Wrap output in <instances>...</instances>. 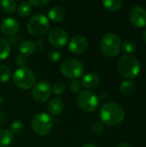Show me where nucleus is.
Instances as JSON below:
<instances>
[{
    "mask_svg": "<svg viewBox=\"0 0 146 147\" xmlns=\"http://www.w3.org/2000/svg\"><path fill=\"white\" fill-rule=\"evenodd\" d=\"M124 109L117 103L109 102L102 105L100 112L102 122L108 126H118L125 119Z\"/></svg>",
    "mask_w": 146,
    "mask_h": 147,
    "instance_id": "f257e3e1",
    "label": "nucleus"
},
{
    "mask_svg": "<svg viewBox=\"0 0 146 147\" xmlns=\"http://www.w3.org/2000/svg\"><path fill=\"white\" fill-rule=\"evenodd\" d=\"M120 74L126 78H134L140 72V64L139 60L131 55H125L120 58L117 63Z\"/></svg>",
    "mask_w": 146,
    "mask_h": 147,
    "instance_id": "f03ea898",
    "label": "nucleus"
},
{
    "mask_svg": "<svg viewBox=\"0 0 146 147\" xmlns=\"http://www.w3.org/2000/svg\"><path fill=\"white\" fill-rule=\"evenodd\" d=\"M120 38L115 34H105L100 43V48L102 53L108 58L116 57L120 52Z\"/></svg>",
    "mask_w": 146,
    "mask_h": 147,
    "instance_id": "7ed1b4c3",
    "label": "nucleus"
},
{
    "mask_svg": "<svg viewBox=\"0 0 146 147\" xmlns=\"http://www.w3.org/2000/svg\"><path fill=\"white\" fill-rule=\"evenodd\" d=\"M36 78L33 71L28 67L17 69L13 75V82L16 87L22 90H28L35 84Z\"/></svg>",
    "mask_w": 146,
    "mask_h": 147,
    "instance_id": "20e7f679",
    "label": "nucleus"
},
{
    "mask_svg": "<svg viewBox=\"0 0 146 147\" xmlns=\"http://www.w3.org/2000/svg\"><path fill=\"white\" fill-rule=\"evenodd\" d=\"M50 28L48 18L41 14L31 17L28 22V31L34 36H41L46 34Z\"/></svg>",
    "mask_w": 146,
    "mask_h": 147,
    "instance_id": "39448f33",
    "label": "nucleus"
},
{
    "mask_svg": "<svg viewBox=\"0 0 146 147\" xmlns=\"http://www.w3.org/2000/svg\"><path fill=\"white\" fill-rule=\"evenodd\" d=\"M83 63L77 59H68L60 65V72L67 78L76 80L83 74Z\"/></svg>",
    "mask_w": 146,
    "mask_h": 147,
    "instance_id": "423d86ee",
    "label": "nucleus"
},
{
    "mask_svg": "<svg viewBox=\"0 0 146 147\" xmlns=\"http://www.w3.org/2000/svg\"><path fill=\"white\" fill-rule=\"evenodd\" d=\"M77 103L83 111L91 113L97 109L99 99L91 91L83 90L78 93L77 96Z\"/></svg>",
    "mask_w": 146,
    "mask_h": 147,
    "instance_id": "0eeeda50",
    "label": "nucleus"
},
{
    "mask_svg": "<svg viewBox=\"0 0 146 147\" xmlns=\"http://www.w3.org/2000/svg\"><path fill=\"white\" fill-rule=\"evenodd\" d=\"M53 126L52 117L46 113H39L35 115L32 120V128L38 135H46Z\"/></svg>",
    "mask_w": 146,
    "mask_h": 147,
    "instance_id": "6e6552de",
    "label": "nucleus"
},
{
    "mask_svg": "<svg viewBox=\"0 0 146 147\" xmlns=\"http://www.w3.org/2000/svg\"><path fill=\"white\" fill-rule=\"evenodd\" d=\"M51 94H52V87L47 82L45 81L35 84L32 90L33 99L39 103L46 102L49 99Z\"/></svg>",
    "mask_w": 146,
    "mask_h": 147,
    "instance_id": "1a4fd4ad",
    "label": "nucleus"
},
{
    "mask_svg": "<svg viewBox=\"0 0 146 147\" xmlns=\"http://www.w3.org/2000/svg\"><path fill=\"white\" fill-rule=\"evenodd\" d=\"M47 39L52 47L56 48H61L66 45L69 37L65 30L60 28H55L49 32Z\"/></svg>",
    "mask_w": 146,
    "mask_h": 147,
    "instance_id": "9d476101",
    "label": "nucleus"
},
{
    "mask_svg": "<svg viewBox=\"0 0 146 147\" xmlns=\"http://www.w3.org/2000/svg\"><path fill=\"white\" fill-rule=\"evenodd\" d=\"M132 24L136 28H144L146 26V10L139 5L133 7L129 15Z\"/></svg>",
    "mask_w": 146,
    "mask_h": 147,
    "instance_id": "9b49d317",
    "label": "nucleus"
},
{
    "mask_svg": "<svg viewBox=\"0 0 146 147\" xmlns=\"http://www.w3.org/2000/svg\"><path fill=\"white\" fill-rule=\"evenodd\" d=\"M89 47L87 39L82 35H76L72 37L69 42V50L74 54H81L84 53Z\"/></svg>",
    "mask_w": 146,
    "mask_h": 147,
    "instance_id": "f8f14e48",
    "label": "nucleus"
},
{
    "mask_svg": "<svg viewBox=\"0 0 146 147\" xmlns=\"http://www.w3.org/2000/svg\"><path fill=\"white\" fill-rule=\"evenodd\" d=\"M0 28L3 34L7 36H12L18 32L19 23L15 19L12 17H7L2 21L0 24Z\"/></svg>",
    "mask_w": 146,
    "mask_h": 147,
    "instance_id": "ddd939ff",
    "label": "nucleus"
},
{
    "mask_svg": "<svg viewBox=\"0 0 146 147\" xmlns=\"http://www.w3.org/2000/svg\"><path fill=\"white\" fill-rule=\"evenodd\" d=\"M82 84L87 90H94L100 84V78L95 73H88L82 79Z\"/></svg>",
    "mask_w": 146,
    "mask_h": 147,
    "instance_id": "4468645a",
    "label": "nucleus"
},
{
    "mask_svg": "<svg viewBox=\"0 0 146 147\" xmlns=\"http://www.w3.org/2000/svg\"><path fill=\"white\" fill-rule=\"evenodd\" d=\"M48 17L55 22H60L65 18V10L60 6H54L49 9Z\"/></svg>",
    "mask_w": 146,
    "mask_h": 147,
    "instance_id": "2eb2a0df",
    "label": "nucleus"
},
{
    "mask_svg": "<svg viewBox=\"0 0 146 147\" xmlns=\"http://www.w3.org/2000/svg\"><path fill=\"white\" fill-rule=\"evenodd\" d=\"M47 109L51 115L57 116L62 113L64 109V102L59 98H53L49 102L47 105Z\"/></svg>",
    "mask_w": 146,
    "mask_h": 147,
    "instance_id": "dca6fc26",
    "label": "nucleus"
},
{
    "mask_svg": "<svg viewBox=\"0 0 146 147\" xmlns=\"http://www.w3.org/2000/svg\"><path fill=\"white\" fill-rule=\"evenodd\" d=\"M36 49V46L31 40H25L22 42L19 46V51L24 56H30L32 55Z\"/></svg>",
    "mask_w": 146,
    "mask_h": 147,
    "instance_id": "f3484780",
    "label": "nucleus"
},
{
    "mask_svg": "<svg viewBox=\"0 0 146 147\" xmlns=\"http://www.w3.org/2000/svg\"><path fill=\"white\" fill-rule=\"evenodd\" d=\"M14 140L13 134L8 130H0V147L9 146Z\"/></svg>",
    "mask_w": 146,
    "mask_h": 147,
    "instance_id": "a211bd4d",
    "label": "nucleus"
},
{
    "mask_svg": "<svg viewBox=\"0 0 146 147\" xmlns=\"http://www.w3.org/2000/svg\"><path fill=\"white\" fill-rule=\"evenodd\" d=\"M103 7L109 11H117L122 7L121 0H104L102 2Z\"/></svg>",
    "mask_w": 146,
    "mask_h": 147,
    "instance_id": "6ab92c4d",
    "label": "nucleus"
},
{
    "mask_svg": "<svg viewBox=\"0 0 146 147\" xmlns=\"http://www.w3.org/2000/svg\"><path fill=\"white\" fill-rule=\"evenodd\" d=\"M10 53V46L7 40L0 38V60L5 59L9 57Z\"/></svg>",
    "mask_w": 146,
    "mask_h": 147,
    "instance_id": "aec40b11",
    "label": "nucleus"
},
{
    "mask_svg": "<svg viewBox=\"0 0 146 147\" xmlns=\"http://www.w3.org/2000/svg\"><path fill=\"white\" fill-rule=\"evenodd\" d=\"M32 12V5L28 2H22L17 7V13L20 16L27 17Z\"/></svg>",
    "mask_w": 146,
    "mask_h": 147,
    "instance_id": "412c9836",
    "label": "nucleus"
},
{
    "mask_svg": "<svg viewBox=\"0 0 146 147\" xmlns=\"http://www.w3.org/2000/svg\"><path fill=\"white\" fill-rule=\"evenodd\" d=\"M1 8L2 9L6 12V13H13L16 8H17V4L15 1L13 0H3L0 3Z\"/></svg>",
    "mask_w": 146,
    "mask_h": 147,
    "instance_id": "4be33fe9",
    "label": "nucleus"
},
{
    "mask_svg": "<svg viewBox=\"0 0 146 147\" xmlns=\"http://www.w3.org/2000/svg\"><path fill=\"white\" fill-rule=\"evenodd\" d=\"M134 87H135V84H134V83L133 81L126 80V81H123L120 84V90L124 95H130L133 91Z\"/></svg>",
    "mask_w": 146,
    "mask_h": 147,
    "instance_id": "5701e85b",
    "label": "nucleus"
},
{
    "mask_svg": "<svg viewBox=\"0 0 146 147\" xmlns=\"http://www.w3.org/2000/svg\"><path fill=\"white\" fill-rule=\"evenodd\" d=\"M10 76H11L10 69L4 65H0V82L6 83L7 81L9 80Z\"/></svg>",
    "mask_w": 146,
    "mask_h": 147,
    "instance_id": "b1692460",
    "label": "nucleus"
},
{
    "mask_svg": "<svg viewBox=\"0 0 146 147\" xmlns=\"http://www.w3.org/2000/svg\"><path fill=\"white\" fill-rule=\"evenodd\" d=\"M23 131V123L20 121H15L11 123L9 132L12 134H20Z\"/></svg>",
    "mask_w": 146,
    "mask_h": 147,
    "instance_id": "393cba45",
    "label": "nucleus"
},
{
    "mask_svg": "<svg viewBox=\"0 0 146 147\" xmlns=\"http://www.w3.org/2000/svg\"><path fill=\"white\" fill-rule=\"evenodd\" d=\"M122 46L124 50L128 53H133L136 51V46L132 40H124Z\"/></svg>",
    "mask_w": 146,
    "mask_h": 147,
    "instance_id": "a878e982",
    "label": "nucleus"
},
{
    "mask_svg": "<svg viewBox=\"0 0 146 147\" xmlns=\"http://www.w3.org/2000/svg\"><path fill=\"white\" fill-rule=\"evenodd\" d=\"M48 59L52 63H57L61 59V53L58 50H52L48 53Z\"/></svg>",
    "mask_w": 146,
    "mask_h": 147,
    "instance_id": "bb28decb",
    "label": "nucleus"
},
{
    "mask_svg": "<svg viewBox=\"0 0 146 147\" xmlns=\"http://www.w3.org/2000/svg\"><path fill=\"white\" fill-rule=\"evenodd\" d=\"M65 90V86L62 83H56L52 87V92L55 95H62Z\"/></svg>",
    "mask_w": 146,
    "mask_h": 147,
    "instance_id": "cd10ccee",
    "label": "nucleus"
},
{
    "mask_svg": "<svg viewBox=\"0 0 146 147\" xmlns=\"http://www.w3.org/2000/svg\"><path fill=\"white\" fill-rule=\"evenodd\" d=\"M103 128H104V126H103V123L102 121H96L92 124L91 126V130H92V133L95 134H100L101 133H102L103 131Z\"/></svg>",
    "mask_w": 146,
    "mask_h": 147,
    "instance_id": "c85d7f7f",
    "label": "nucleus"
},
{
    "mask_svg": "<svg viewBox=\"0 0 146 147\" xmlns=\"http://www.w3.org/2000/svg\"><path fill=\"white\" fill-rule=\"evenodd\" d=\"M81 89H82V85L77 80H72V82L70 84V90L72 93L75 94L79 93L81 92Z\"/></svg>",
    "mask_w": 146,
    "mask_h": 147,
    "instance_id": "c756f323",
    "label": "nucleus"
},
{
    "mask_svg": "<svg viewBox=\"0 0 146 147\" xmlns=\"http://www.w3.org/2000/svg\"><path fill=\"white\" fill-rule=\"evenodd\" d=\"M15 63L18 66H20V68L22 67H26V65H28V59L27 57L22 55V54H19L16 56L15 58Z\"/></svg>",
    "mask_w": 146,
    "mask_h": 147,
    "instance_id": "7c9ffc66",
    "label": "nucleus"
},
{
    "mask_svg": "<svg viewBox=\"0 0 146 147\" xmlns=\"http://www.w3.org/2000/svg\"><path fill=\"white\" fill-rule=\"evenodd\" d=\"M28 3L32 6H36V7H42L49 3L48 0H29Z\"/></svg>",
    "mask_w": 146,
    "mask_h": 147,
    "instance_id": "2f4dec72",
    "label": "nucleus"
},
{
    "mask_svg": "<svg viewBox=\"0 0 146 147\" xmlns=\"http://www.w3.org/2000/svg\"><path fill=\"white\" fill-rule=\"evenodd\" d=\"M5 122V116L3 115V113L2 111H0V128L4 125Z\"/></svg>",
    "mask_w": 146,
    "mask_h": 147,
    "instance_id": "473e14b6",
    "label": "nucleus"
},
{
    "mask_svg": "<svg viewBox=\"0 0 146 147\" xmlns=\"http://www.w3.org/2000/svg\"><path fill=\"white\" fill-rule=\"evenodd\" d=\"M108 97V93H106V92L102 93V94L100 95V98H101L102 100H106Z\"/></svg>",
    "mask_w": 146,
    "mask_h": 147,
    "instance_id": "72a5a7b5",
    "label": "nucleus"
},
{
    "mask_svg": "<svg viewBox=\"0 0 146 147\" xmlns=\"http://www.w3.org/2000/svg\"><path fill=\"white\" fill-rule=\"evenodd\" d=\"M118 147H133L131 145H129V144H126V143H122V144H120V145H119Z\"/></svg>",
    "mask_w": 146,
    "mask_h": 147,
    "instance_id": "f704fd0d",
    "label": "nucleus"
},
{
    "mask_svg": "<svg viewBox=\"0 0 146 147\" xmlns=\"http://www.w3.org/2000/svg\"><path fill=\"white\" fill-rule=\"evenodd\" d=\"M82 147H98L96 146V145H94V144H86V145H84Z\"/></svg>",
    "mask_w": 146,
    "mask_h": 147,
    "instance_id": "c9c22d12",
    "label": "nucleus"
},
{
    "mask_svg": "<svg viewBox=\"0 0 146 147\" xmlns=\"http://www.w3.org/2000/svg\"><path fill=\"white\" fill-rule=\"evenodd\" d=\"M142 37H143V40H144V41L145 42V44H146V30H145V32L143 33Z\"/></svg>",
    "mask_w": 146,
    "mask_h": 147,
    "instance_id": "e433bc0d",
    "label": "nucleus"
},
{
    "mask_svg": "<svg viewBox=\"0 0 146 147\" xmlns=\"http://www.w3.org/2000/svg\"><path fill=\"white\" fill-rule=\"evenodd\" d=\"M2 102H3V98H2V96L0 95V104L2 103Z\"/></svg>",
    "mask_w": 146,
    "mask_h": 147,
    "instance_id": "4c0bfd02",
    "label": "nucleus"
}]
</instances>
